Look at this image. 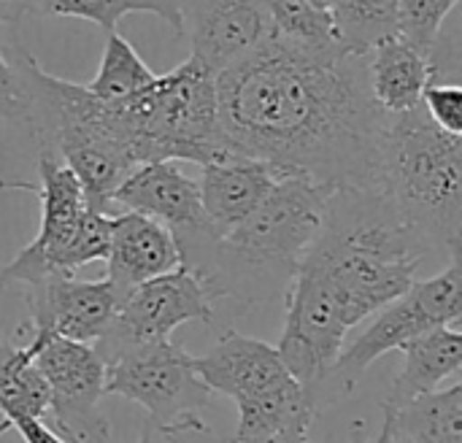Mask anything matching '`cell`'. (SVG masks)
<instances>
[{
  "label": "cell",
  "instance_id": "cell-1",
  "mask_svg": "<svg viewBox=\"0 0 462 443\" xmlns=\"http://www.w3.org/2000/svg\"><path fill=\"white\" fill-rule=\"evenodd\" d=\"M368 54L306 51L276 38L217 76L225 146L333 189L379 192L390 114L368 89Z\"/></svg>",
  "mask_w": 462,
  "mask_h": 443
},
{
  "label": "cell",
  "instance_id": "cell-2",
  "mask_svg": "<svg viewBox=\"0 0 462 443\" xmlns=\"http://www.w3.org/2000/svg\"><path fill=\"white\" fill-rule=\"evenodd\" d=\"M333 192L306 176H282L265 200L225 235L214 230L176 235L181 265L203 281L211 300H260L292 281Z\"/></svg>",
  "mask_w": 462,
  "mask_h": 443
},
{
  "label": "cell",
  "instance_id": "cell-3",
  "mask_svg": "<svg viewBox=\"0 0 462 443\" xmlns=\"http://www.w3.org/2000/svg\"><path fill=\"white\" fill-rule=\"evenodd\" d=\"M379 192L430 252H460L462 135L441 130L422 106L390 114Z\"/></svg>",
  "mask_w": 462,
  "mask_h": 443
},
{
  "label": "cell",
  "instance_id": "cell-4",
  "mask_svg": "<svg viewBox=\"0 0 462 443\" xmlns=\"http://www.w3.org/2000/svg\"><path fill=\"white\" fill-rule=\"evenodd\" d=\"M116 103L125 111L138 165L157 160L208 165L233 154L219 127L217 76L192 54Z\"/></svg>",
  "mask_w": 462,
  "mask_h": 443
},
{
  "label": "cell",
  "instance_id": "cell-5",
  "mask_svg": "<svg viewBox=\"0 0 462 443\" xmlns=\"http://www.w3.org/2000/svg\"><path fill=\"white\" fill-rule=\"evenodd\" d=\"M106 363V395L138 403L154 428L198 417L211 390L195 374V357L173 341L162 344H95Z\"/></svg>",
  "mask_w": 462,
  "mask_h": 443
},
{
  "label": "cell",
  "instance_id": "cell-6",
  "mask_svg": "<svg viewBox=\"0 0 462 443\" xmlns=\"http://www.w3.org/2000/svg\"><path fill=\"white\" fill-rule=\"evenodd\" d=\"M462 319V260L460 252L449 254V268L433 279L414 281L401 298L379 309L376 319L349 346L341 349L330 376L341 379L344 390L355 387L357 379L387 352L403 349L411 338L452 325ZM328 376V379H330Z\"/></svg>",
  "mask_w": 462,
  "mask_h": 443
},
{
  "label": "cell",
  "instance_id": "cell-7",
  "mask_svg": "<svg viewBox=\"0 0 462 443\" xmlns=\"http://www.w3.org/2000/svg\"><path fill=\"white\" fill-rule=\"evenodd\" d=\"M32 365L49 387L51 430L68 443H108V420L97 411L106 395V363L92 344L32 330Z\"/></svg>",
  "mask_w": 462,
  "mask_h": 443
},
{
  "label": "cell",
  "instance_id": "cell-8",
  "mask_svg": "<svg viewBox=\"0 0 462 443\" xmlns=\"http://www.w3.org/2000/svg\"><path fill=\"white\" fill-rule=\"evenodd\" d=\"M41 198L38 235L5 265H0V290L8 284H35L46 276H73V238L84 217L87 198L76 173L54 154H38V184H11Z\"/></svg>",
  "mask_w": 462,
  "mask_h": 443
},
{
  "label": "cell",
  "instance_id": "cell-9",
  "mask_svg": "<svg viewBox=\"0 0 462 443\" xmlns=\"http://www.w3.org/2000/svg\"><path fill=\"white\" fill-rule=\"evenodd\" d=\"M214 300L184 265L133 287L116 306L111 328L95 344H162L187 322L211 325Z\"/></svg>",
  "mask_w": 462,
  "mask_h": 443
},
{
  "label": "cell",
  "instance_id": "cell-10",
  "mask_svg": "<svg viewBox=\"0 0 462 443\" xmlns=\"http://www.w3.org/2000/svg\"><path fill=\"white\" fill-rule=\"evenodd\" d=\"M181 35L189 54L219 76L271 38L268 0H181Z\"/></svg>",
  "mask_w": 462,
  "mask_h": 443
},
{
  "label": "cell",
  "instance_id": "cell-11",
  "mask_svg": "<svg viewBox=\"0 0 462 443\" xmlns=\"http://www.w3.org/2000/svg\"><path fill=\"white\" fill-rule=\"evenodd\" d=\"M119 298L108 279L79 281L73 276H46L27 287L30 330L95 344L114 322Z\"/></svg>",
  "mask_w": 462,
  "mask_h": 443
},
{
  "label": "cell",
  "instance_id": "cell-12",
  "mask_svg": "<svg viewBox=\"0 0 462 443\" xmlns=\"http://www.w3.org/2000/svg\"><path fill=\"white\" fill-rule=\"evenodd\" d=\"M111 203L162 222L173 235L211 230L200 206L198 181L189 179L176 160L135 165L116 187Z\"/></svg>",
  "mask_w": 462,
  "mask_h": 443
},
{
  "label": "cell",
  "instance_id": "cell-13",
  "mask_svg": "<svg viewBox=\"0 0 462 443\" xmlns=\"http://www.w3.org/2000/svg\"><path fill=\"white\" fill-rule=\"evenodd\" d=\"M192 363L195 374L211 392H219L236 403L295 382L276 346L238 330H225L217 346Z\"/></svg>",
  "mask_w": 462,
  "mask_h": 443
},
{
  "label": "cell",
  "instance_id": "cell-14",
  "mask_svg": "<svg viewBox=\"0 0 462 443\" xmlns=\"http://www.w3.org/2000/svg\"><path fill=\"white\" fill-rule=\"evenodd\" d=\"M106 279L114 284L122 300L133 287L171 273L181 265L176 235L157 219L125 211L111 214V241L106 254Z\"/></svg>",
  "mask_w": 462,
  "mask_h": 443
},
{
  "label": "cell",
  "instance_id": "cell-15",
  "mask_svg": "<svg viewBox=\"0 0 462 443\" xmlns=\"http://www.w3.org/2000/svg\"><path fill=\"white\" fill-rule=\"evenodd\" d=\"M200 168V206L217 235H225L238 222H244L265 200L273 184L287 176L276 165L244 154H227L225 160Z\"/></svg>",
  "mask_w": 462,
  "mask_h": 443
},
{
  "label": "cell",
  "instance_id": "cell-16",
  "mask_svg": "<svg viewBox=\"0 0 462 443\" xmlns=\"http://www.w3.org/2000/svg\"><path fill=\"white\" fill-rule=\"evenodd\" d=\"M365 73L376 106L384 114H403L422 106V92L439 73V57L395 32L368 51Z\"/></svg>",
  "mask_w": 462,
  "mask_h": 443
},
{
  "label": "cell",
  "instance_id": "cell-17",
  "mask_svg": "<svg viewBox=\"0 0 462 443\" xmlns=\"http://www.w3.org/2000/svg\"><path fill=\"white\" fill-rule=\"evenodd\" d=\"M406 365L393 382L387 406L401 409L403 403L441 390L449 379H455L462 368V333L452 325L433 328L417 338H411L403 349Z\"/></svg>",
  "mask_w": 462,
  "mask_h": 443
},
{
  "label": "cell",
  "instance_id": "cell-18",
  "mask_svg": "<svg viewBox=\"0 0 462 443\" xmlns=\"http://www.w3.org/2000/svg\"><path fill=\"white\" fill-rule=\"evenodd\" d=\"M238 428L230 443H260L292 425H314L317 398L298 379L265 395L238 401Z\"/></svg>",
  "mask_w": 462,
  "mask_h": 443
},
{
  "label": "cell",
  "instance_id": "cell-19",
  "mask_svg": "<svg viewBox=\"0 0 462 443\" xmlns=\"http://www.w3.org/2000/svg\"><path fill=\"white\" fill-rule=\"evenodd\" d=\"M395 428L406 443H462V382L395 409Z\"/></svg>",
  "mask_w": 462,
  "mask_h": 443
},
{
  "label": "cell",
  "instance_id": "cell-20",
  "mask_svg": "<svg viewBox=\"0 0 462 443\" xmlns=\"http://www.w3.org/2000/svg\"><path fill=\"white\" fill-rule=\"evenodd\" d=\"M49 411V387L32 365V344L14 346L0 338V414H24L43 420Z\"/></svg>",
  "mask_w": 462,
  "mask_h": 443
},
{
  "label": "cell",
  "instance_id": "cell-21",
  "mask_svg": "<svg viewBox=\"0 0 462 443\" xmlns=\"http://www.w3.org/2000/svg\"><path fill=\"white\" fill-rule=\"evenodd\" d=\"M268 11H271V38L287 46L306 49V51L344 46L333 11L328 8L311 5L306 0H268Z\"/></svg>",
  "mask_w": 462,
  "mask_h": 443
},
{
  "label": "cell",
  "instance_id": "cell-22",
  "mask_svg": "<svg viewBox=\"0 0 462 443\" xmlns=\"http://www.w3.org/2000/svg\"><path fill=\"white\" fill-rule=\"evenodd\" d=\"M32 14L76 16L114 32L125 14H154L181 35V0H35Z\"/></svg>",
  "mask_w": 462,
  "mask_h": 443
},
{
  "label": "cell",
  "instance_id": "cell-23",
  "mask_svg": "<svg viewBox=\"0 0 462 443\" xmlns=\"http://www.w3.org/2000/svg\"><path fill=\"white\" fill-rule=\"evenodd\" d=\"M154 76L157 73L138 57L133 43L114 30L106 38L97 76L87 84V89L103 100H127L149 87Z\"/></svg>",
  "mask_w": 462,
  "mask_h": 443
},
{
  "label": "cell",
  "instance_id": "cell-24",
  "mask_svg": "<svg viewBox=\"0 0 462 443\" xmlns=\"http://www.w3.org/2000/svg\"><path fill=\"white\" fill-rule=\"evenodd\" d=\"M398 0H338L333 19L341 43L355 54H368L379 41L398 32Z\"/></svg>",
  "mask_w": 462,
  "mask_h": 443
},
{
  "label": "cell",
  "instance_id": "cell-25",
  "mask_svg": "<svg viewBox=\"0 0 462 443\" xmlns=\"http://www.w3.org/2000/svg\"><path fill=\"white\" fill-rule=\"evenodd\" d=\"M457 3L460 0H398V35L417 49L436 54L444 22L457 8Z\"/></svg>",
  "mask_w": 462,
  "mask_h": 443
},
{
  "label": "cell",
  "instance_id": "cell-26",
  "mask_svg": "<svg viewBox=\"0 0 462 443\" xmlns=\"http://www.w3.org/2000/svg\"><path fill=\"white\" fill-rule=\"evenodd\" d=\"M422 108L441 130L462 135V89L457 84H428Z\"/></svg>",
  "mask_w": 462,
  "mask_h": 443
},
{
  "label": "cell",
  "instance_id": "cell-27",
  "mask_svg": "<svg viewBox=\"0 0 462 443\" xmlns=\"http://www.w3.org/2000/svg\"><path fill=\"white\" fill-rule=\"evenodd\" d=\"M0 119L14 122V125L27 122V89H24V81H22L16 65H11L3 57V51H0Z\"/></svg>",
  "mask_w": 462,
  "mask_h": 443
},
{
  "label": "cell",
  "instance_id": "cell-28",
  "mask_svg": "<svg viewBox=\"0 0 462 443\" xmlns=\"http://www.w3.org/2000/svg\"><path fill=\"white\" fill-rule=\"evenodd\" d=\"M157 430H162L168 443H225L208 425H203L200 417L184 420V422L171 425V428H157Z\"/></svg>",
  "mask_w": 462,
  "mask_h": 443
},
{
  "label": "cell",
  "instance_id": "cell-29",
  "mask_svg": "<svg viewBox=\"0 0 462 443\" xmlns=\"http://www.w3.org/2000/svg\"><path fill=\"white\" fill-rule=\"evenodd\" d=\"M8 428L16 430L22 436L24 443H68L62 441L43 420H35V417H24V414H11L5 417Z\"/></svg>",
  "mask_w": 462,
  "mask_h": 443
},
{
  "label": "cell",
  "instance_id": "cell-30",
  "mask_svg": "<svg viewBox=\"0 0 462 443\" xmlns=\"http://www.w3.org/2000/svg\"><path fill=\"white\" fill-rule=\"evenodd\" d=\"M32 8H35V0H0V24L3 22H19Z\"/></svg>",
  "mask_w": 462,
  "mask_h": 443
},
{
  "label": "cell",
  "instance_id": "cell-31",
  "mask_svg": "<svg viewBox=\"0 0 462 443\" xmlns=\"http://www.w3.org/2000/svg\"><path fill=\"white\" fill-rule=\"evenodd\" d=\"M260 443H314L311 441V428L309 425H292L287 430H279L276 436Z\"/></svg>",
  "mask_w": 462,
  "mask_h": 443
},
{
  "label": "cell",
  "instance_id": "cell-32",
  "mask_svg": "<svg viewBox=\"0 0 462 443\" xmlns=\"http://www.w3.org/2000/svg\"><path fill=\"white\" fill-rule=\"evenodd\" d=\"M374 443H403L398 438V428H395V409L384 403V422H382V430L376 436Z\"/></svg>",
  "mask_w": 462,
  "mask_h": 443
},
{
  "label": "cell",
  "instance_id": "cell-33",
  "mask_svg": "<svg viewBox=\"0 0 462 443\" xmlns=\"http://www.w3.org/2000/svg\"><path fill=\"white\" fill-rule=\"evenodd\" d=\"M138 443H168V438L162 436V430H157V428L152 425V430H149Z\"/></svg>",
  "mask_w": 462,
  "mask_h": 443
},
{
  "label": "cell",
  "instance_id": "cell-34",
  "mask_svg": "<svg viewBox=\"0 0 462 443\" xmlns=\"http://www.w3.org/2000/svg\"><path fill=\"white\" fill-rule=\"evenodd\" d=\"M349 443H365V425L363 422L352 425V438H349Z\"/></svg>",
  "mask_w": 462,
  "mask_h": 443
},
{
  "label": "cell",
  "instance_id": "cell-35",
  "mask_svg": "<svg viewBox=\"0 0 462 443\" xmlns=\"http://www.w3.org/2000/svg\"><path fill=\"white\" fill-rule=\"evenodd\" d=\"M306 3H311V5H319V8H328V11H333L338 0H306Z\"/></svg>",
  "mask_w": 462,
  "mask_h": 443
},
{
  "label": "cell",
  "instance_id": "cell-36",
  "mask_svg": "<svg viewBox=\"0 0 462 443\" xmlns=\"http://www.w3.org/2000/svg\"><path fill=\"white\" fill-rule=\"evenodd\" d=\"M5 428H8V422H5V417H3V414H0V433H3V430H5Z\"/></svg>",
  "mask_w": 462,
  "mask_h": 443
}]
</instances>
